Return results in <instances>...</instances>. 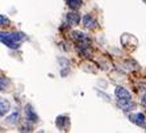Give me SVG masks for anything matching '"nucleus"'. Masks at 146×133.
Returning a JSON list of instances; mask_svg holds the SVG:
<instances>
[{"instance_id": "obj_8", "label": "nucleus", "mask_w": 146, "mask_h": 133, "mask_svg": "<svg viewBox=\"0 0 146 133\" xmlns=\"http://www.w3.org/2000/svg\"><path fill=\"white\" fill-rule=\"evenodd\" d=\"M66 21H67V24L71 25V27L78 25L79 21H80V15L76 13V12H68V13L66 15Z\"/></svg>"}, {"instance_id": "obj_15", "label": "nucleus", "mask_w": 146, "mask_h": 133, "mask_svg": "<svg viewBox=\"0 0 146 133\" xmlns=\"http://www.w3.org/2000/svg\"><path fill=\"white\" fill-rule=\"evenodd\" d=\"M141 103H142V106H143V107H145V108H146V95H145V96H143V98H142V100H141Z\"/></svg>"}, {"instance_id": "obj_12", "label": "nucleus", "mask_w": 146, "mask_h": 133, "mask_svg": "<svg viewBox=\"0 0 146 133\" xmlns=\"http://www.w3.org/2000/svg\"><path fill=\"white\" fill-rule=\"evenodd\" d=\"M66 3L71 9H76L82 5V0H66Z\"/></svg>"}, {"instance_id": "obj_6", "label": "nucleus", "mask_w": 146, "mask_h": 133, "mask_svg": "<svg viewBox=\"0 0 146 133\" xmlns=\"http://www.w3.org/2000/svg\"><path fill=\"white\" fill-rule=\"evenodd\" d=\"M25 116H27V120H28V121H31V123H37V121H38L37 113L34 112L33 107H32L31 104L25 106Z\"/></svg>"}, {"instance_id": "obj_9", "label": "nucleus", "mask_w": 146, "mask_h": 133, "mask_svg": "<svg viewBox=\"0 0 146 133\" xmlns=\"http://www.w3.org/2000/svg\"><path fill=\"white\" fill-rule=\"evenodd\" d=\"M117 106L122 109V111H130L134 108V103H132V100H124V99H117Z\"/></svg>"}, {"instance_id": "obj_5", "label": "nucleus", "mask_w": 146, "mask_h": 133, "mask_svg": "<svg viewBox=\"0 0 146 133\" xmlns=\"http://www.w3.org/2000/svg\"><path fill=\"white\" fill-rule=\"evenodd\" d=\"M115 95L117 99H124V100H132V95L130 92L128 91L124 87H116L115 90Z\"/></svg>"}, {"instance_id": "obj_2", "label": "nucleus", "mask_w": 146, "mask_h": 133, "mask_svg": "<svg viewBox=\"0 0 146 133\" xmlns=\"http://www.w3.org/2000/svg\"><path fill=\"white\" fill-rule=\"evenodd\" d=\"M129 120L133 124H136L138 126H146V117L143 113L138 112V113H132L129 116Z\"/></svg>"}, {"instance_id": "obj_14", "label": "nucleus", "mask_w": 146, "mask_h": 133, "mask_svg": "<svg viewBox=\"0 0 146 133\" xmlns=\"http://www.w3.org/2000/svg\"><path fill=\"white\" fill-rule=\"evenodd\" d=\"M25 130L31 132L32 128H31V126H27V125H24V126H21V128H20V132H25Z\"/></svg>"}, {"instance_id": "obj_3", "label": "nucleus", "mask_w": 146, "mask_h": 133, "mask_svg": "<svg viewBox=\"0 0 146 133\" xmlns=\"http://www.w3.org/2000/svg\"><path fill=\"white\" fill-rule=\"evenodd\" d=\"M71 37L74 38L75 41H76V44H90V42H91L90 37L87 36V34L83 33V32H78V31L72 32Z\"/></svg>"}, {"instance_id": "obj_1", "label": "nucleus", "mask_w": 146, "mask_h": 133, "mask_svg": "<svg viewBox=\"0 0 146 133\" xmlns=\"http://www.w3.org/2000/svg\"><path fill=\"white\" fill-rule=\"evenodd\" d=\"M27 36L24 33H20V32H15V33H8V32H1L0 33V40L5 46L11 49H17L20 46V42L24 41Z\"/></svg>"}, {"instance_id": "obj_4", "label": "nucleus", "mask_w": 146, "mask_h": 133, "mask_svg": "<svg viewBox=\"0 0 146 133\" xmlns=\"http://www.w3.org/2000/svg\"><path fill=\"white\" fill-rule=\"evenodd\" d=\"M55 124L61 130H68L70 128V119L67 116H58L57 120H55Z\"/></svg>"}, {"instance_id": "obj_13", "label": "nucleus", "mask_w": 146, "mask_h": 133, "mask_svg": "<svg viewBox=\"0 0 146 133\" xmlns=\"http://www.w3.org/2000/svg\"><path fill=\"white\" fill-rule=\"evenodd\" d=\"M0 23H1V27H4V25H8V23H9V20H8L7 17L4 16V15H1V16H0Z\"/></svg>"}, {"instance_id": "obj_7", "label": "nucleus", "mask_w": 146, "mask_h": 133, "mask_svg": "<svg viewBox=\"0 0 146 133\" xmlns=\"http://www.w3.org/2000/svg\"><path fill=\"white\" fill-rule=\"evenodd\" d=\"M83 25L87 29H94V28L98 27V21H96V19L92 15H86L83 17Z\"/></svg>"}, {"instance_id": "obj_10", "label": "nucleus", "mask_w": 146, "mask_h": 133, "mask_svg": "<svg viewBox=\"0 0 146 133\" xmlns=\"http://www.w3.org/2000/svg\"><path fill=\"white\" fill-rule=\"evenodd\" d=\"M9 108H11V104L7 99L0 100V115H1V116H4L5 113L9 112Z\"/></svg>"}, {"instance_id": "obj_11", "label": "nucleus", "mask_w": 146, "mask_h": 133, "mask_svg": "<svg viewBox=\"0 0 146 133\" xmlns=\"http://www.w3.org/2000/svg\"><path fill=\"white\" fill-rule=\"evenodd\" d=\"M19 119H20V112H19V111H15V112L7 119V123L8 124H16L17 121H19Z\"/></svg>"}]
</instances>
